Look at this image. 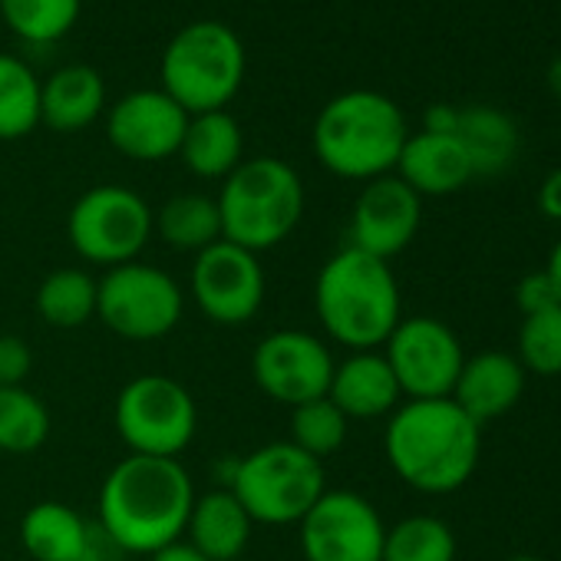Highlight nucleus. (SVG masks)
<instances>
[{
    "instance_id": "f257e3e1",
    "label": "nucleus",
    "mask_w": 561,
    "mask_h": 561,
    "mask_svg": "<svg viewBox=\"0 0 561 561\" xmlns=\"http://www.w3.org/2000/svg\"><path fill=\"white\" fill-rule=\"evenodd\" d=\"M195 505V485L179 459L136 456L119 459L100 485V531L129 554H156L185 538Z\"/></svg>"
},
{
    "instance_id": "f03ea898",
    "label": "nucleus",
    "mask_w": 561,
    "mask_h": 561,
    "mask_svg": "<svg viewBox=\"0 0 561 561\" xmlns=\"http://www.w3.org/2000/svg\"><path fill=\"white\" fill-rule=\"evenodd\" d=\"M390 469L416 492L446 495L462 489L482 453V426L446 400H407L383 433Z\"/></svg>"
},
{
    "instance_id": "7ed1b4c3",
    "label": "nucleus",
    "mask_w": 561,
    "mask_h": 561,
    "mask_svg": "<svg viewBox=\"0 0 561 561\" xmlns=\"http://www.w3.org/2000/svg\"><path fill=\"white\" fill-rule=\"evenodd\" d=\"M314 311L324 334L351 354L383 347L403 321L400 285L390 261L344 244L318 274Z\"/></svg>"
},
{
    "instance_id": "20e7f679",
    "label": "nucleus",
    "mask_w": 561,
    "mask_h": 561,
    "mask_svg": "<svg viewBox=\"0 0 561 561\" xmlns=\"http://www.w3.org/2000/svg\"><path fill=\"white\" fill-rule=\"evenodd\" d=\"M410 139L403 110L377 90H347L314 119L311 146L318 162L337 179L374 182L397 169Z\"/></svg>"
},
{
    "instance_id": "39448f33",
    "label": "nucleus",
    "mask_w": 561,
    "mask_h": 561,
    "mask_svg": "<svg viewBox=\"0 0 561 561\" xmlns=\"http://www.w3.org/2000/svg\"><path fill=\"white\" fill-rule=\"evenodd\" d=\"M221 238L261 254L288 241L305 215L301 175L274 156L241 159L218 192Z\"/></svg>"
},
{
    "instance_id": "423d86ee",
    "label": "nucleus",
    "mask_w": 561,
    "mask_h": 561,
    "mask_svg": "<svg viewBox=\"0 0 561 561\" xmlns=\"http://www.w3.org/2000/svg\"><path fill=\"white\" fill-rule=\"evenodd\" d=\"M244 83V44L218 21L182 27L162 54V87L188 116L225 110Z\"/></svg>"
},
{
    "instance_id": "0eeeda50",
    "label": "nucleus",
    "mask_w": 561,
    "mask_h": 561,
    "mask_svg": "<svg viewBox=\"0 0 561 561\" xmlns=\"http://www.w3.org/2000/svg\"><path fill=\"white\" fill-rule=\"evenodd\" d=\"M257 525H295L328 492L324 462L288 439L264 443L234 459L228 485Z\"/></svg>"
},
{
    "instance_id": "6e6552de",
    "label": "nucleus",
    "mask_w": 561,
    "mask_h": 561,
    "mask_svg": "<svg viewBox=\"0 0 561 561\" xmlns=\"http://www.w3.org/2000/svg\"><path fill=\"white\" fill-rule=\"evenodd\" d=\"M116 433L136 456L179 459L198 433V407L188 387L165 374H139L116 397Z\"/></svg>"
},
{
    "instance_id": "1a4fd4ad",
    "label": "nucleus",
    "mask_w": 561,
    "mask_h": 561,
    "mask_svg": "<svg viewBox=\"0 0 561 561\" xmlns=\"http://www.w3.org/2000/svg\"><path fill=\"white\" fill-rule=\"evenodd\" d=\"M156 231V211L126 185H96L83 192L67 218L70 248L100 267H119L139 261Z\"/></svg>"
},
{
    "instance_id": "9d476101",
    "label": "nucleus",
    "mask_w": 561,
    "mask_h": 561,
    "mask_svg": "<svg viewBox=\"0 0 561 561\" xmlns=\"http://www.w3.org/2000/svg\"><path fill=\"white\" fill-rule=\"evenodd\" d=\"M96 318L123 341L169 337L185 314V291L156 264L129 261L96 280Z\"/></svg>"
},
{
    "instance_id": "9b49d317",
    "label": "nucleus",
    "mask_w": 561,
    "mask_h": 561,
    "mask_svg": "<svg viewBox=\"0 0 561 561\" xmlns=\"http://www.w3.org/2000/svg\"><path fill=\"white\" fill-rule=\"evenodd\" d=\"M188 288L205 321L218 328H241L257 318L267 280L257 254L221 238L195 254Z\"/></svg>"
},
{
    "instance_id": "f8f14e48",
    "label": "nucleus",
    "mask_w": 561,
    "mask_h": 561,
    "mask_svg": "<svg viewBox=\"0 0 561 561\" xmlns=\"http://www.w3.org/2000/svg\"><path fill=\"white\" fill-rule=\"evenodd\" d=\"M334 377V357L331 347L311 334V331H271L257 341L251 354V380L254 387L280 403V407H301L311 400L328 397Z\"/></svg>"
},
{
    "instance_id": "ddd939ff",
    "label": "nucleus",
    "mask_w": 561,
    "mask_h": 561,
    "mask_svg": "<svg viewBox=\"0 0 561 561\" xmlns=\"http://www.w3.org/2000/svg\"><path fill=\"white\" fill-rule=\"evenodd\" d=\"M383 357L410 400H446L466 364L462 344L439 318H403L383 344Z\"/></svg>"
},
{
    "instance_id": "4468645a",
    "label": "nucleus",
    "mask_w": 561,
    "mask_h": 561,
    "mask_svg": "<svg viewBox=\"0 0 561 561\" xmlns=\"http://www.w3.org/2000/svg\"><path fill=\"white\" fill-rule=\"evenodd\" d=\"M301 525L305 561H380L387 525L370 499L351 489H328Z\"/></svg>"
},
{
    "instance_id": "2eb2a0df",
    "label": "nucleus",
    "mask_w": 561,
    "mask_h": 561,
    "mask_svg": "<svg viewBox=\"0 0 561 561\" xmlns=\"http://www.w3.org/2000/svg\"><path fill=\"white\" fill-rule=\"evenodd\" d=\"M188 113L165 90H133L113 103L106 136L133 162H162L179 156Z\"/></svg>"
},
{
    "instance_id": "dca6fc26",
    "label": "nucleus",
    "mask_w": 561,
    "mask_h": 561,
    "mask_svg": "<svg viewBox=\"0 0 561 561\" xmlns=\"http://www.w3.org/2000/svg\"><path fill=\"white\" fill-rule=\"evenodd\" d=\"M423 221V198L400 179L380 175L364 185L351 215V248H360L380 261L407 251Z\"/></svg>"
},
{
    "instance_id": "f3484780",
    "label": "nucleus",
    "mask_w": 561,
    "mask_h": 561,
    "mask_svg": "<svg viewBox=\"0 0 561 561\" xmlns=\"http://www.w3.org/2000/svg\"><path fill=\"white\" fill-rule=\"evenodd\" d=\"M522 393H525L522 364L512 354L485 351L462 364L449 400L482 426L505 416L522 400Z\"/></svg>"
},
{
    "instance_id": "a211bd4d",
    "label": "nucleus",
    "mask_w": 561,
    "mask_h": 561,
    "mask_svg": "<svg viewBox=\"0 0 561 561\" xmlns=\"http://www.w3.org/2000/svg\"><path fill=\"white\" fill-rule=\"evenodd\" d=\"M103 531L67 502H37L21 518V545L34 561H96Z\"/></svg>"
},
{
    "instance_id": "6ab92c4d",
    "label": "nucleus",
    "mask_w": 561,
    "mask_h": 561,
    "mask_svg": "<svg viewBox=\"0 0 561 561\" xmlns=\"http://www.w3.org/2000/svg\"><path fill=\"white\" fill-rule=\"evenodd\" d=\"M400 383L377 351H357L347 360L334 364V377L328 387V400L347 420H377L400 407Z\"/></svg>"
},
{
    "instance_id": "aec40b11",
    "label": "nucleus",
    "mask_w": 561,
    "mask_h": 561,
    "mask_svg": "<svg viewBox=\"0 0 561 561\" xmlns=\"http://www.w3.org/2000/svg\"><path fill=\"white\" fill-rule=\"evenodd\" d=\"M397 175L420 195H453L472 179V165L466 149L456 136H436V133H416L407 139Z\"/></svg>"
},
{
    "instance_id": "412c9836",
    "label": "nucleus",
    "mask_w": 561,
    "mask_h": 561,
    "mask_svg": "<svg viewBox=\"0 0 561 561\" xmlns=\"http://www.w3.org/2000/svg\"><path fill=\"white\" fill-rule=\"evenodd\" d=\"M251 515L234 499L231 489H211L205 495H195L185 541L198 548L208 561H238L251 541Z\"/></svg>"
},
{
    "instance_id": "4be33fe9",
    "label": "nucleus",
    "mask_w": 561,
    "mask_h": 561,
    "mask_svg": "<svg viewBox=\"0 0 561 561\" xmlns=\"http://www.w3.org/2000/svg\"><path fill=\"white\" fill-rule=\"evenodd\" d=\"M106 110V83L100 70L70 64L41 83V123L54 133H80Z\"/></svg>"
},
{
    "instance_id": "5701e85b",
    "label": "nucleus",
    "mask_w": 561,
    "mask_h": 561,
    "mask_svg": "<svg viewBox=\"0 0 561 561\" xmlns=\"http://www.w3.org/2000/svg\"><path fill=\"white\" fill-rule=\"evenodd\" d=\"M185 169L198 179H228L244 156V133L228 110L188 116L185 139L179 149Z\"/></svg>"
},
{
    "instance_id": "b1692460",
    "label": "nucleus",
    "mask_w": 561,
    "mask_h": 561,
    "mask_svg": "<svg viewBox=\"0 0 561 561\" xmlns=\"http://www.w3.org/2000/svg\"><path fill=\"white\" fill-rule=\"evenodd\" d=\"M456 139L469 156L472 175H502L518 156V126L495 106L459 110Z\"/></svg>"
},
{
    "instance_id": "393cba45",
    "label": "nucleus",
    "mask_w": 561,
    "mask_h": 561,
    "mask_svg": "<svg viewBox=\"0 0 561 561\" xmlns=\"http://www.w3.org/2000/svg\"><path fill=\"white\" fill-rule=\"evenodd\" d=\"M156 231L162 241L175 251L198 254L221 241V215L218 202L202 192H182L172 195L159 211H156Z\"/></svg>"
},
{
    "instance_id": "a878e982",
    "label": "nucleus",
    "mask_w": 561,
    "mask_h": 561,
    "mask_svg": "<svg viewBox=\"0 0 561 561\" xmlns=\"http://www.w3.org/2000/svg\"><path fill=\"white\" fill-rule=\"evenodd\" d=\"M96 277L83 267H57L37 288V314L47 328L77 331L96 318Z\"/></svg>"
},
{
    "instance_id": "bb28decb",
    "label": "nucleus",
    "mask_w": 561,
    "mask_h": 561,
    "mask_svg": "<svg viewBox=\"0 0 561 561\" xmlns=\"http://www.w3.org/2000/svg\"><path fill=\"white\" fill-rule=\"evenodd\" d=\"M41 126V80L14 54H0V142L31 136Z\"/></svg>"
},
{
    "instance_id": "cd10ccee",
    "label": "nucleus",
    "mask_w": 561,
    "mask_h": 561,
    "mask_svg": "<svg viewBox=\"0 0 561 561\" xmlns=\"http://www.w3.org/2000/svg\"><path fill=\"white\" fill-rule=\"evenodd\" d=\"M50 439V410L27 387H0V453L31 456Z\"/></svg>"
},
{
    "instance_id": "c85d7f7f",
    "label": "nucleus",
    "mask_w": 561,
    "mask_h": 561,
    "mask_svg": "<svg viewBox=\"0 0 561 561\" xmlns=\"http://www.w3.org/2000/svg\"><path fill=\"white\" fill-rule=\"evenodd\" d=\"M83 0H0V18L27 44H54L73 31Z\"/></svg>"
},
{
    "instance_id": "c756f323",
    "label": "nucleus",
    "mask_w": 561,
    "mask_h": 561,
    "mask_svg": "<svg viewBox=\"0 0 561 561\" xmlns=\"http://www.w3.org/2000/svg\"><path fill=\"white\" fill-rule=\"evenodd\" d=\"M380 561H456V535L436 515H410L387 528Z\"/></svg>"
},
{
    "instance_id": "7c9ffc66",
    "label": "nucleus",
    "mask_w": 561,
    "mask_h": 561,
    "mask_svg": "<svg viewBox=\"0 0 561 561\" xmlns=\"http://www.w3.org/2000/svg\"><path fill=\"white\" fill-rule=\"evenodd\" d=\"M291 436L288 443H295L298 449H305L308 456L314 459H328L334 456L344 443H347V430H351V420L328 400H311V403H301L291 410Z\"/></svg>"
},
{
    "instance_id": "2f4dec72",
    "label": "nucleus",
    "mask_w": 561,
    "mask_h": 561,
    "mask_svg": "<svg viewBox=\"0 0 561 561\" xmlns=\"http://www.w3.org/2000/svg\"><path fill=\"white\" fill-rule=\"evenodd\" d=\"M522 370L538 377H561V305L528 314L518 331Z\"/></svg>"
},
{
    "instance_id": "473e14b6",
    "label": "nucleus",
    "mask_w": 561,
    "mask_h": 561,
    "mask_svg": "<svg viewBox=\"0 0 561 561\" xmlns=\"http://www.w3.org/2000/svg\"><path fill=\"white\" fill-rule=\"evenodd\" d=\"M34 370V354L24 337L0 334V387H24Z\"/></svg>"
},
{
    "instance_id": "72a5a7b5",
    "label": "nucleus",
    "mask_w": 561,
    "mask_h": 561,
    "mask_svg": "<svg viewBox=\"0 0 561 561\" xmlns=\"http://www.w3.org/2000/svg\"><path fill=\"white\" fill-rule=\"evenodd\" d=\"M515 305L522 308L525 318H528V314H538V311H548V308H554V305H561V301H558V291H554V285H551V277H548L545 267H541V271H531V274H525V277L518 280V288H515Z\"/></svg>"
},
{
    "instance_id": "f704fd0d",
    "label": "nucleus",
    "mask_w": 561,
    "mask_h": 561,
    "mask_svg": "<svg viewBox=\"0 0 561 561\" xmlns=\"http://www.w3.org/2000/svg\"><path fill=\"white\" fill-rule=\"evenodd\" d=\"M456 126H459V110H456V106H446V103L430 106L426 116H423V133L456 136Z\"/></svg>"
},
{
    "instance_id": "c9c22d12",
    "label": "nucleus",
    "mask_w": 561,
    "mask_h": 561,
    "mask_svg": "<svg viewBox=\"0 0 561 561\" xmlns=\"http://www.w3.org/2000/svg\"><path fill=\"white\" fill-rule=\"evenodd\" d=\"M149 561H208V558H205L198 548H192L185 538H179V541L159 548L156 554H149Z\"/></svg>"
},
{
    "instance_id": "e433bc0d",
    "label": "nucleus",
    "mask_w": 561,
    "mask_h": 561,
    "mask_svg": "<svg viewBox=\"0 0 561 561\" xmlns=\"http://www.w3.org/2000/svg\"><path fill=\"white\" fill-rule=\"evenodd\" d=\"M545 271H548L551 285H554V291H558V301H561V238H558V244L551 248V254H548V264H545Z\"/></svg>"
},
{
    "instance_id": "4c0bfd02",
    "label": "nucleus",
    "mask_w": 561,
    "mask_h": 561,
    "mask_svg": "<svg viewBox=\"0 0 561 561\" xmlns=\"http://www.w3.org/2000/svg\"><path fill=\"white\" fill-rule=\"evenodd\" d=\"M545 83H548L551 96L561 103V57H558V60H551V67H548V73H545Z\"/></svg>"
},
{
    "instance_id": "58836bf2",
    "label": "nucleus",
    "mask_w": 561,
    "mask_h": 561,
    "mask_svg": "<svg viewBox=\"0 0 561 561\" xmlns=\"http://www.w3.org/2000/svg\"><path fill=\"white\" fill-rule=\"evenodd\" d=\"M508 561H541V558H535V554H515V558H508Z\"/></svg>"
},
{
    "instance_id": "ea45409f",
    "label": "nucleus",
    "mask_w": 561,
    "mask_h": 561,
    "mask_svg": "<svg viewBox=\"0 0 561 561\" xmlns=\"http://www.w3.org/2000/svg\"><path fill=\"white\" fill-rule=\"evenodd\" d=\"M238 561H244V558H238Z\"/></svg>"
}]
</instances>
